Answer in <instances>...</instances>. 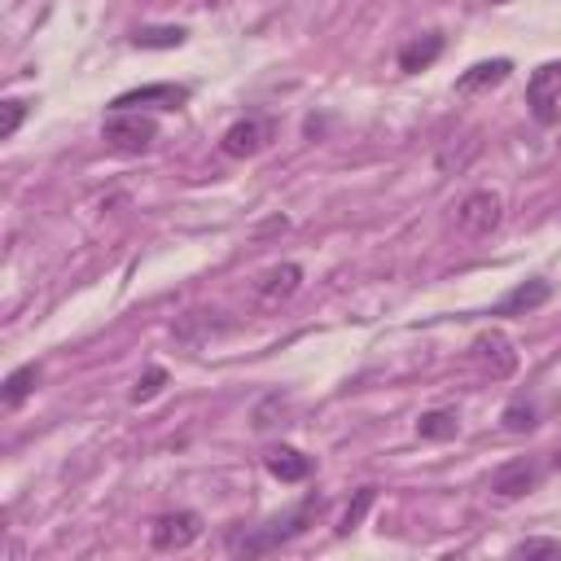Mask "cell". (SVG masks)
Masks as SVG:
<instances>
[{"instance_id": "3957f363", "label": "cell", "mask_w": 561, "mask_h": 561, "mask_svg": "<svg viewBox=\"0 0 561 561\" xmlns=\"http://www.w3.org/2000/svg\"><path fill=\"white\" fill-rule=\"evenodd\" d=\"M526 105H531V115L535 124L552 128L557 115H561V62H544L531 71V84H526Z\"/></svg>"}, {"instance_id": "7402d4cb", "label": "cell", "mask_w": 561, "mask_h": 561, "mask_svg": "<svg viewBox=\"0 0 561 561\" xmlns=\"http://www.w3.org/2000/svg\"><path fill=\"white\" fill-rule=\"evenodd\" d=\"M557 552H561L557 539H526V544L513 548V557H557Z\"/></svg>"}, {"instance_id": "cb8c5ba5", "label": "cell", "mask_w": 561, "mask_h": 561, "mask_svg": "<svg viewBox=\"0 0 561 561\" xmlns=\"http://www.w3.org/2000/svg\"><path fill=\"white\" fill-rule=\"evenodd\" d=\"M492 5H505V0H492Z\"/></svg>"}, {"instance_id": "4fadbf2b", "label": "cell", "mask_w": 561, "mask_h": 561, "mask_svg": "<svg viewBox=\"0 0 561 561\" xmlns=\"http://www.w3.org/2000/svg\"><path fill=\"white\" fill-rule=\"evenodd\" d=\"M268 474L272 479H281V483H303L307 474H311V461L298 452V447H272L268 452Z\"/></svg>"}, {"instance_id": "8fae6325", "label": "cell", "mask_w": 561, "mask_h": 561, "mask_svg": "<svg viewBox=\"0 0 561 561\" xmlns=\"http://www.w3.org/2000/svg\"><path fill=\"white\" fill-rule=\"evenodd\" d=\"M552 298V285L548 281H522L518 290H509L500 303H496V316H526L535 307H544Z\"/></svg>"}, {"instance_id": "ac0fdd59", "label": "cell", "mask_w": 561, "mask_h": 561, "mask_svg": "<svg viewBox=\"0 0 561 561\" xmlns=\"http://www.w3.org/2000/svg\"><path fill=\"white\" fill-rule=\"evenodd\" d=\"M163 386H167V369H163V365H150V369H145V378H137V386H132V404H150V399H158V395H163Z\"/></svg>"}, {"instance_id": "8992f818", "label": "cell", "mask_w": 561, "mask_h": 561, "mask_svg": "<svg viewBox=\"0 0 561 561\" xmlns=\"http://www.w3.org/2000/svg\"><path fill=\"white\" fill-rule=\"evenodd\" d=\"M298 285H303V268H298V264H277V268H268V272L255 281V303H259L264 311H272V307H281V303H290V298L298 294Z\"/></svg>"}, {"instance_id": "7c38bea8", "label": "cell", "mask_w": 561, "mask_h": 561, "mask_svg": "<svg viewBox=\"0 0 561 561\" xmlns=\"http://www.w3.org/2000/svg\"><path fill=\"white\" fill-rule=\"evenodd\" d=\"M509 71H513V62H509V58L479 62V66H470V71L457 79V92H466V97H474V92H487V88L505 84V79H509Z\"/></svg>"}, {"instance_id": "5b68a950", "label": "cell", "mask_w": 561, "mask_h": 561, "mask_svg": "<svg viewBox=\"0 0 561 561\" xmlns=\"http://www.w3.org/2000/svg\"><path fill=\"white\" fill-rule=\"evenodd\" d=\"M496 224H500V197H496L492 189H479V193L461 197V206H457V229H461L466 238H487V233H496Z\"/></svg>"}, {"instance_id": "277c9868", "label": "cell", "mask_w": 561, "mask_h": 561, "mask_svg": "<svg viewBox=\"0 0 561 561\" xmlns=\"http://www.w3.org/2000/svg\"><path fill=\"white\" fill-rule=\"evenodd\" d=\"M202 539V518L193 509H176V513H163L154 526H150V544L158 552H184L189 544Z\"/></svg>"}, {"instance_id": "52a82bcc", "label": "cell", "mask_w": 561, "mask_h": 561, "mask_svg": "<svg viewBox=\"0 0 561 561\" xmlns=\"http://www.w3.org/2000/svg\"><path fill=\"white\" fill-rule=\"evenodd\" d=\"M272 132H277L272 119H242V124H233L229 132H224L219 150L229 154V158H255V154L272 141Z\"/></svg>"}, {"instance_id": "e0dca14e", "label": "cell", "mask_w": 561, "mask_h": 561, "mask_svg": "<svg viewBox=\"0 0 561 561\" xmlns=\"http://www.w3.org/2000/svg\"><path fill=\"white\" fill-rule=\"evenodd\" d=\"M184 40H189L184 27H141V31L132 36L137 49H180Z\"/></svg>"}, {"instance_id": "2e32d148", "label": "cell", "mask_w": 561, "mask_h": 561, "mask_svg": "<svg viewBox=\"0 0 561 561\" xmlns=\"http://www.w3.org/2000/svg\"><path fill=\"white\" fill-rule=\"evenodd\" d=\"M36 382H40V369L36 365H23V369H14L10 378H5V408H23V399L36 391Z\"/></svg>"}, {"instance_id": "ffe728a7", "label": "cell", "mask_w": 561, "mask_h": 561, "mask_svg": "<svg viewBox=\"0 0 561 561\" xmlns=\"http://www.w3.org/2000/svg\"><path fill=\"white\" fill-rule=\"evenodd\" d=\"M23 119H27V101L10 97V101H5V119H0V141H10V137L23 128Z\"/></svg>"}, {"instance_id": "6da1fadb", "label": "cell", "mask_w": 561, "mask_h": 561, "mask_svg": "<svg viewBox=\"0 0 561 561\" xmlns=\"http://www.w3.org/2000/svg\"><path fill=\"white\" fill-rule=\"evenodd\" d=\"M101 137L115 154H145L158 141V124L141 110H110V119L101 124Z\"/></svg>"}, {"instance_id": "9c48e42d", "label": "cell", "mask_w": 561, "mask_h": 561, "mask_svg": "<svg viewBox=\"0 0 561 561\" xmlns=\"http://www.w3.org/2000/svg\"><path fill=\"white\" fill-rule=\"evenodd\" d=\"M189 101V88L180 84H150V88H132L124 97L110 101V110H141V105H158V110H180Z\"/></svg>"}, {"instance_id": "30bf717a", "label": "cell", "mask_w": 561, "mask_h": 561, "mask_svg": "<svg viewBox=\"0 0 561 561\" xmlns=\"http://www.w3.org/2000/svg\"><path fill=\"white\" fill-rule=\"evenodd\" d=\"M474 356H479L483 365H492V378H509V373L518 369V352H513V343L505 339L500 329H492V333H479Z\"/></svg>"}, {"instance_id": "ba28073f", "label": "cell", "mask_w": 561, "mask_h": 561, "mask_svg": "<svg viewBox=\"0 0 561 561\" xmlns=\"http://www.w3.org/2000/svg\"><path fill=\"white\" fill-rule=\"evenodd\" d=\"M535 483H539V466H535L531 457H522V461H509V466H500V470L492 474V496H500V500H522L526 492H535Z\"/></svg>"}, {"instance_id": "44dd1931", "label": "cell", "mask_w": 561, "mask_h": 561, "mask_svg": "<svg viewBox=\"0 0 561 561\" xmlns=\"http://www.w3.org/2000/svg\"><path fill=\"white\" fill-rule=\"evenodd\" d=\"M531 425H535V408H531V404H513V408H505V430L522 434V430H531Z\"/></svg>"}, {"instance_id": "7a4b0ae2", "label": "cell", "mask_w": 561, "mask_h": 561, "mask_svg": "<svg viewBox=\"0 0 561 561\" xmlns=\"http://www.w3.org/2000/svg\"><path fill=\"white\" fill-rule=\"evenodd\" d=\"M320 509V500L316 496H307L294 513H285V518H272L264 531H255V535H246L242 544H238V552H268V548H277V544H285V539H294L298 531H307V522H311V513Z\"/></svg>"}, {"instance_id": "d6986e66", "label": "cell", "mask_w": 561, "mask_h": 561, "mask_svg": "<svg viewBox=\"0 0 561 561\" xmlns=\"http://www.w3.org/2000/svg\"><path fill=\"white\" fill-rule=\"evenodd\" d=\"M373 500H378V492H373V487L356 492V505H347V513H343V526H339V531H343V535H352V531L360 526V518L369 513V505H373Z\"/></svg>"}, {"instance_id": "9a60e30c", "label": "cell", "mask_w": 561, "mask_h": 561, "mask_svg": "<svg viewBox=\"0 0 561 561\" xmlns=\"http://www.w3.org/2000/svg\"><path fill=\"white\" fill-rule=\"evenodd\" d=\"M417 434L421 438H434V443H447V438L461 434V421H457V412H421Z\"/></svg>"}, {"instance_id": "5bb4252c", "label": "cell", "mask_w": 561, "mask_h": 561, "mask_svg": "<svg viewBox=\"0 0 561 561\" xmlns=\"http://www.w3.org/2000/svg\"><path fill=\"white\" fill-rule=\"evenodd\" d=\"M438 53H443V36H438V31H425V36H417V40H408V44L399 49V71L417 75V71H425Z\"/></svg>"}, {"instance_id": "603a6c76", "label": "cell", "mask_w": 561, "mask_h": 561, "mask_svg": "<svg viewBox=\"0 0 561 561\" xmlns=\"http://www.w3.org/2000/svg\"><path fill=\"white\" fill-rule=\"evenodd\" d=\"M557 470H561V447H557Z\"/></svg>"}]
</instances>
